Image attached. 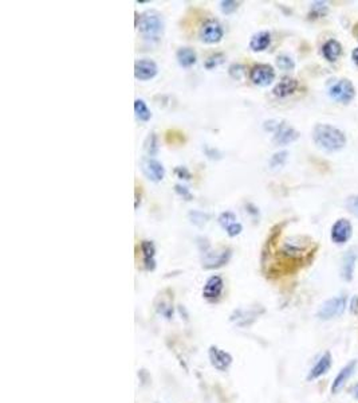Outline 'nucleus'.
<instances>
[{"mask_svg": "<svg viewBox=\"0 0 358 403\" xmlns=\"http://www.w3.org/2000/svg\"><path fill=\"white\" fill-rule=\"evenodd\" d=\"M314 143L326 152H337L346 146V136L336 127L318 124L313 132Z\"/></svg>", "mask_w": 358, "mask_h": 403, "instance_id": "1", "label": "nucleus"}, {"mask_svg": "<svg viewBox=\"0 0 358 403\" xmlns=\"http://www.w3.org/2000/svg\"><path fill=\"white\" fill-rule=\"evenodd\" d=\"M264 128L274 132V143L278 146L290 144L299 137V133L297 130L289 127L287 124L278 123V121H267L264 124Z\"/></svg>", "mask_w": 358, "mask_h": 403, "instance_id": "2", "label": "nucleus"}, {"mask_svg": "<svg viewBox=\"0 0 358 403\" xmlns=\"http://www.w3.org/2000/svg\"><path fill=\"white\" fill-rule=\"evenodd\" d=\"M137 27L148 39L157 38L162 33V20L156 12H145L144 15H141Z\"/></svg>", "mask_w": 358, "mask_h": 403, "instance_id": "3", "label": "nucleus"}, {"mask_svg": "<svg viewBox=\"0 0 358 403\" xmlns=\"http://www.w3.org/2000/svg\"><path fill=\"white\" fill-rule=\"evenodd\" d=\"M346 309V297L340 296L330 298L324 302L318 312V317L321 320H330L341 316Z\"/></svg>", "mask_w": 358, "mask_h": 403, "instance_id": "4", "label": "nucleus"}, {"mask_svg": "<svg viewBox=\"0 0 358 403\" xmlns=\"http://www.w3.org/2000/svg\"><path fill=\"white\" fill-rule=\"evenodd\" d=\"M329 94L333 100L340 101L342 104H347L354 98V86L349 79H341L334 84L329 90Z\"/></svg>", "mask_w": 358, "mask_h": 403, "instance_id": "5", "label": "nucleus"}, {"mask_svg": "<svg viewBox=\"0 0 358 403\" xmlns=\"http://www.w3.org/2000/svg\"><path fill=\"white\" fill-rule=\"evenodd\" d=\"M252 84L257 86H269L275 78V72L270 65H255L250 72Z\"/></svg>", "mask_w": 358, "mask_h": 403, "instance_id": "6", "label": "nucleus"}, {"mask_svg": "<svg viewBox=\"0 0 358 403\" xmlns=\"http://www.w3.org/2000/svg\"><path fill=\"white\" fill-rule=\"evenodd\" d=\"M223 27L216 20H207L200 30V38L205 43H218L223 38Z\"/></svg>", "mask_w": 358, "mask_h": 403, "instance_id": "7", "label": "nucleus"}, {"mask_svg": "<svg viewBox=\"0 0 358 403\" xmlns=\"http://www.w3.org/2000/svg\"><path fill=\"white\" fill-rule=\"evenodd\" d=\"M353 233L352 223L347 219H338L331 227V239L334 243L342 245L350 239Z\"/></svg>", "mask_w": 358, "mask_h": 403, "instance_id": "8", "label": "nucleus"}, {"mask_svg": "<svg viewBox=\"0 0 358 403\" xmlns=\"http://www.w3.org/2000/svg\"><path fill=\"white\" fill-rule=\"evenodd\" d=\"M141 167H142V172L146 175V178L153 182H160L165 175V169L162 167L161 163L157 162L154 159H151V157L142 159Z\"/></svg>", "mask_w": 358, "mask_h": 403, "instance_id": "9", "label": "nucleus"}, {"mask_svg": "<svg viewBox=\"0 0 358 403\" xmlns=\"http://www.w3.org/2000/svg\"><path fill=\"white\" fill-rule=\"evenodd\" d=\"M209 360H211V364L213 367L219 371H225L228 368L232 363V356L230 353L225 352V351H222L220 348L218 347H211L209 348Z\"/></svg>", "mask_w": 358, "mask_h": 403, "instance_id": "10", "label": "nucleus"}, {"mask_svg": "<svg viewBox=\"0 0 358 403\" xmlns=\"http://www.w3.org/2000/svg\"><path fill=\"white\" fill-rule=\"evenodd\" d=\"M157 65L151 59H141L135 65V75L137 79L148 81L152 79L157 74Z\"/></svg>", "mask_w": 358, "mask_h": 403, "instance_id": "11", "label": "nucleus"}, {"mask_svg": "<svg viewBox=\"0 0 358 403\" xmlns=\"http://www.w3.org/2000/svg\"><path fill=\"white\" fill-rule=\"evenodd\" d=\"M224 282L220 275H212L209 277L205 282V286L203 289V296L208 300H215L220 296V293L223 291Z\"/></svg>", "mask_w": 358, "mask_h": 403, "instance_id": "12", "label": "nucleus"}, {"mask_svg": "<svg viewBox=\"0 0 358 403\" xmlns=\"http://www.w3.org/2000/svg\"><path fill=\"white\" fill-rule=\"evenodd\" d=\"M356 366H357V362L353 360V362L346 364V366L340 371V374L336 376V379L333 382V386H331V392H333V394H337V392H340L342 388H343L345 383H346V382L349 381V378L353 375V372H354V369H356Z\"/></svg>", "mask_w": 358, "mask_h": 403, "instance_id": "13", "label": "nucleus"}, {"mask_svg": "<svg viewBox=\"0 0 358 403\" xmlns=\"http://www.w3.org/2000/svg\"><path fill=\"white\" fill-rule=\"evenodd\" d=\"M230 257V250H223V252H211L205 254V257L203 259V265L205 269L219 268L228 261Z\"/></svg>", "mask_w": 358, "mask_h": 403, "instance_id": "14", "label": "nucleus"}, {"mask_svg": "<svg viewBox=\"0 0 358 403\" xmlns=\"http://www.w3.org/2000/svg\"><path fill=\"white\" fill-rule=\"evenodd\" d=\"M330 366H331L330 352H324V355L321 356V359L318 360V363L315 364L313 368H311V371H310V374H308V376H307V379L308 381H313V379H317V378H319V376H322L324 372H327V371H329Z\"/></svg>", "mask_w": 358, "mask_h": 403, "instance_id": "15", "label": "nucleus"}, {"mask_svg": "<svg viewBox=\"0 0 358 403\" xmlns=\"http://www.w3.org/2000/svg\"><path fill=\"white\" fill-rule=\"evenodd\" d=\"M298 88V82L294 78H290V77H285V78L280 81L279 84L276 85L274 88V94L276 97H287V95L292 94Z\"/></svg>", "mask_w": 358, "mask_h": 403, "instance_id": "16", "label": "nucleus"}, {"mask_svg": "<svg viewBox=\"0 0 358 403\" xmlns=\"http://www.w3.org/2000/svg\"><path fill=\"white\" fill-rule=\"evenodd\" d=\"M342 53L341 43L336 39L327 40L322 47V54L329 62H336Z\"/></svg>", "mask_w": 358, "mask_h": 403, "instance_id": "17", "label": "nucleus"}, {"mask_svg": "<svg viewBox=\"0 0 358 403\" xmlns=\"http://www.w3.org/2000/svg\"><path fill=\"white\" fill-rule=\"evenodd\" d=\"M356 262H357V254L354 252H349L343 257V263H342V278L346 281H350L353 278V273H354V268H356Z\"/></svg>", "mask_w": 358, "mask_h": 403, "instance_id": "18", "label": "nucleus"}, {"mask_svg": "<svg viewBox=\"0 0 358 403\" xmlns=\"http://www.w3.org/2000/svg\"><path fill=\"white\" fill-rule=\"evenodd\" d=\"M141 252L144 256V263L148 270H153L156 266L154 262V245L151 241H142L141 242Z\"/></svg>", "mask_w": 358, "mask_h": 403, "instance_id": "19", "label": "nucleus"}, {"mask_svg": "<svg viewBox=\"0 0 358 403\" xmlns=\"http://www.w3.org/2000/svg\"><path fill=\"white\" fill-rule=\"evenodd\" d=\"M271 43V37L269 33L262 31V33L255 34L251 38L250 47L252 51H264Z\"/></svg>", "mask_w": 358, "mask_h": 403, "instance_id": "20", "label": "nucleus"}, {"mask_svg": "<svg viewBox=\"0 0 358 403\" xmlns=\"http://www.w3.org/2000/svg\"><path fill=\"white\" fill-rule=\"evenodd\" d=\"M177 61L183 67H190L196 63V53L189 47H183L177 51Z\"/></svg>", "mask_w": 358, "mask_h": 403, "instance_id": "21", "label": "nucleus"}, {"mask_svg": "<svg viewBox=\"0 0 358 403\" xmlns=\"http://www.w3.org/2000/svg\"><path fill=\"white\" fill-rule=\"evenodd\" d=\"M305 250H306V247L303 245H299L295 239H289L283 245V254L287 257H301Z\"/></svg>", "mask_w": 358, "mask_h": 403, "instance_id": "22", "label": "nucleus"}, {"mask_svg": "<svg viewBox=\"0 0 358 403\" xmlns=\"http://www.w3.org/2000/svg\"><path fill=\"white\" fill-rule=\"evenodd\" d=\"M135 112L136 117L138 118L140 121H148L151 120L152 113L149 110V108L146 107V104L142 100H136L135 101Z\"/></svg>", "mask_w": 358, "mask_h": 403, "instance_id": "23", "label": "nucleus"}, {"mask_svg": "<svg viewBox=\"0 0 358 403\" xmlns=\"http://www.w3.org/2000/svg\"><path fill=\"white\" fill-rule=\"evenodd\" d=\"M144 148L145 151L148 152V155L151 156H154L158 151V144H157V136L154 133H151L148 137H146L145 143H144Z\"/></svg>", "mask_w": 358, "mask_h": 403, "instance_id": "24", "label": "nucleus"}, {"mask_svg": "<svg viewBox=\"0 0 358 403\" xmlns=\"http://www.w3.org/2000/svg\"><path fill=\"white\" fill-rule=\"evenodd\" d=\"M276 65L279 67L280 70H285V72H290L294 69L295 63L292 61V58H290L289 55H279L276 58Z\"/></svg>", "mask_w": 358, "mask_h": 403, "instance_id": "25", "label": "nucleus"}, {"mask_svg": "<svg viewBox=\"0 0 358 403\" xmlns=\"http://www.w3.org/2000/svg\"><path fill=\"white\" fill-rule=\"evenodd\" d=\"M219 223L223 227L224 230H227L231 224L236 223V217L235 214L230 213V211H225L220 217H219Z\"/></svg>", "mask_w": 358, "mask_h": 403, "instance_id": "26", "label": "nucleus"}, {"mask_svg": "<svg viewBox=\"0 0 358 403\" xmlns=\"http://www.w3.org/2000/svg\"><path fill=\"white\" fill-rule=\"evenodd\" d=\"M287 152L286 151H280V152H276L274 156L271 157V160H270V165H271V168H280L283 164H285L286 159H287Z\"/></svg>", "mask_w": 358, "mask_h": 403, "instance_id": "27", "label": "nucleus"}, {"mask_svg": "<svg viewBox=\"0 0 358 403\" xmlns=\"http://www.w3.org/2000/svg\"><path fill=\"white\" fill-rule=\"evenodd\" d=\"M239 7V3L238 1H232V0H224L220 3V8L224 14H232L235 12Z\"/></svg>", "mask_w": 358, "mask_h": 403, "instance_id": "28", "label": "nucleus"}, {"mask_svg": "<svg viewBox=\"0 0 358 403\" xmlns=\"http://www.w3.org/2000/svg\"><path fill=\"white\" fill-rule=\"evenodd\" d=\"M346 207L347 210L353 214L358 217V195H353L349 196L346 199Z\"/></svg>", "mask_w": 358, "mask_h": 403, "instance_id": "29", "label": "nucleus"}, {"mask_svg": "<svg viewBox=\"0 0 358 403\" xmlns=\"http://www.w3.org/2000/svg\"><path fill=\"white\" fill-rule=\"evenodd\" d=\"M311 10H313L315 15L324 17V14L327 12V6H326V3H324V1H317V3H313Z\"/></svg>", "mask_w": 358, "mask_h": 403, "instance_id": "30", "label": "nucleus"}, {"mask_svg": "<svg viewBox=\"0 0 358 403\" xmlns=\"http://www.w3.org/2000/svg\"><path fill=\"white\" fill-rule=\"evenodd\" d=\"M222 62H223V55L222 54H215V55L208 58L207 62H205V67L207 69H212V67L218 66L219 63H222Z\"/></svg>", "mask_w": 358, "mask_h": 403, "instance_id": "31", "label": "nucleus"}, {"mask_svg": "<svg viewBox=\"0 0 358 403\" xmlns=\"http://www.w3.org/2000/svg\"><path fill=\"white\" fill-rule=\"evenodd\" d=\"M190 218H192V222L197 226H203V224L207 222L208 215L203 213H192L190 214Z\"/></svg>", "mask_w": 358, "mask_h": 403, "instance_id": "32", "label": "nucleus"}, {"mask_svg": "<svg viewBox=\"0 0 358 403\" xmlns=\"http://www.w3.org/2000/svg\"><path fill=\"white\" fill-rule=\"evenodd\" d=\"M243 73H244V70H243V66H241V65H232V66L230 67V74L234 78H240L241 75H243Z\"/></svg>", "mask_w": 358, "mask_h": 403, "instance_id": "33", "label": "nucleus"}, {"mask_svg": "<svg viewBox=\"0 0 358 403\" xmlns=\"http://www.w3.org/2000/svg\"><path fill=\"white\" fill-rule=\"evenodd\" d=\"M241 233V224L240 223H234L231 224L230 227L227 229V234L230 235V237H236V235H239Z\"/></svg>", "mask_w": 358, "mask_h": 403, "instance_id": "34", "label": "nucleus"}, {"mask_svg": "<svg viewBox=\"0 0 358 403\" xmlns=\"http://www.w3.org/2000/svg\"><path fill=\"white\" fill-rule=\"evenodd\" d=\"M352 313H356V312H357V309H358V297H354V298H353V301H352Z\"/></svg>", "mask_w": 358, "mask_h": 403, "instance_id": "35", "label": "nucleus"}, {"mask_svg": "<svg viewBox=\"0 0 358 403\" xmlns=\"http://www.w3.org/2000/svg\"><path fill=\"white\" fill-rule=\"evenodd\" d=\"M181 188H183V187H180V185H176V191L179 192L180 195H184V196H187V198H190L189 192H188L187 190H181Z\"/></svg>", "mask_w": 358, "mask_h": 403, "instance_id": "36", "label": "nucleus"}, {"mask_svg": "<svg viewBox=\"0 0 358 403\" xmlns=\"http://www.w3.org/2000/svg\"><path fill=\"white\" fill-rule=\"evenodd\" d=\"M352 58H353V61H354V63L358 66V49H354V50H353Z\"/></svg>", "mask_w": 358, "mask_h": 403, "instance_id": "37", "label": "nucleus"}, {"mask_svg": "<svg viewBox=\"0 0 358 403\" xmlns=\"http://www.w3.org/2000/svg\"><path fill=\"white\" fill-rule=\"evenodd\" d=\"M352 394H353V397L357 398V399H358V383L352 388Z\"/></svg>", "mask_w": 358, "mask_h": 403, "instance_id": "38", "label": "nucleus"}]
</instances>
